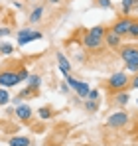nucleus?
Here are the masks:
<instances>
[{"instance_id":"nucleus-21","label":"nucleus","mask_w":138,"mask_h":146,"mask_svg":"<svg viewBox=\"0 0 138 146\" xmlns=\"http://www.w3.org/2000/svg\"><path fill=\"white\" fill-rule=\"evenodd\" d=\"M10 93H8V89H2L0 87V107H4V105H8L10 103Z\"/></svg>"},{"instance_id":"nucleus-28","label":"nucleus","mask_w":138,"mask_h":146,"mask_svg":"<svg viewBox=\"0 0 138 146\" xmlns=\"http://www.w3.org/2000/svg\"><path fill=\"white\" fill-rule=\"evenodd\" d=\"M59 89H61V93H67V91H69V85H67V83H61V87H59Z\"/></svg>"},{"instance_id":"nucleus-7","label":"nucleus","mask_w":138,"mask_h":146,"mask_svg":"<svg viewBox=\"0 0 138 146\" xmlns=\"http://www.w3.org/2000/svg\"><path fill=\"white\" fill-rule=\"evenodd\" d=\"M42 38H44V32H36V30H30V28L20 30L18 36H16L18 46H26V44H30V42H34V40H42Z\"/></svg>"},{"instance_id":"nucleus-22","label":"nucleus","mask_w":138,"mask_h":146,"mask_svg":"<svg viewBox=\"0 0 138 146\" xmlns=\"http://www.w3.org/2000/svg\"><path fill=\"white\" fill-rule=\"evenodd\" d=\"M83 105H85V109H87L89 113H97V109H99V101H89V99H87Z\"/></svg>"},{"instance_id":"nucleus-31","label":"nucleus","mask_w":138,"mask_h":146,"mask_svg":"<svg viewBox=\"0 0 138 146\" xmlns=\"http://www.w3.org/2000/svg\"><path fill=\"white\" fill-rule=\"evenodd\" d=\"M136 142H138V134H136Z\"/></svg>"},{"instance_id":"nucleus-24","label":"nucleus","mask_w":138,"mask_h":146,"mask_svg":"<svg viewBox=\"0 0 138 146\" xmlns=\"http://www.w3.org/2000/svg\"><path fill=\"white\" fill-rule=\"evenodd\" d=\"M95 4H97L99 8H105V10H111V8H113V2H111V0H95Z\"/></svg>"},{"instance_id":"nucleus-15","label":"nucleus","mask_w":138,"mask_h":146,"mask_svg":"<svg viewBox=\"0 0 138 146\" xmlns=\"http://www.w3.org/2000/svg\"><path fill=\"white\" fill-rule=\"evenodd\" d=\"M8 146H32V140L28 136H12L8 138Z\"/></svg>"},{"instance_id":"nucleus-19","label":"nucleus","mask_w":138,"mask_h":146,"mask_svg":"<svg viewBox=\"0 0 138 146\" xmlns=\"http://www.w3.org/2000/svg\"><path fill=\"white\" fill-rule=\"evenodd\" d=\"M126 38H128L130 42H138V20H132V26H130Z\"/></svg>"},{"instance_id":"nucleus-23","label":"nucleus","mask_w":138,"mask_h":146,"mask_svg":"<svg viewBox=\"0 0 138 146\" xmlns=\"http://www.w3.org/2000/svg\"><path fill=\"white\" fill-rule=\"evenodd\" d=\"M18 77H20V81H28V77H30V71L26 69V65L18 67Z\"/></svg>"},{"instance_id":"nucleus-10","label":"nucleus","mask_w":138,"mask_h":146,"mask_svg":"<svg viewBox=\"0 0 138 146\" xmlns=\"http://www.w3.org/2000/svg\"><path fill=\"white\" fill-rule=\"evenodd\" d=\"M55 59H57V67H59V71L63 73L65 77L71 75V63H69L67 57H65V53H63V51H55Z\"/></svg>"},{"instance_id":"nucleus-9","label":"nucleus","mask_w":138,"mask_h":146,"mask_svg":"<svg viewBox=\"0 0 138 146\" xmlns=\"http://www.w3.org/2000/svg\"><path fill=\"white\" fill-rule=\"evenodd\" d=\"M105 44H107V48H111V49H120V46H122V38L116 36L115 32H111V30L107 28V32H105Z\"/></svg>"},{"instance_id":"nucleus-3","label":"nucleus","mask_w":138,"mask_h":146,"mask_svg":"<svg viewBox=\"0 0 138 146\" xmlns=\"http://www.w3.org/2000/svg\"><path fill=\"white\" fill-rule=\"evenodd\" d=\"M20 77H18V67H10L4 65V69H0V87L2 89H12L16 85H20Z\"/></svg>"},{"instance_id":"nucleus-32","label":"nucleus","mask_w":138,"mask_h":146,"mask_svg":"<svg viewBox=\"0 0 138 146\" xmlns=\"http://www.w3.org/2000/svg\"><path fill=\"white\" fill-rule=\"evenodd\" d=\"M136 105H138V101H136Z\"/></svg>"},{"instance_id":"nucleus-29","label":"nucleus","mask_w":138,"mask_h":146,"mask_svg":"<svg viewBox=\"0 0 138 146\" xmlns=\"http://www.w3.org/2000/svg\"><path fill=\"white\" fill-rule=\"evenodd\" d=\"M61 0H49V4H59Z\"/></svg>"},{"instance_id":"nucleus-27","label":"nucleus","mask_w":138,"mask_h":146,"mask_svg":"<svg viewBox=\"0 0 138 146\" xmlns=\"http://www.w3.org/2000/svg\"><path fill=\"white\" fill-rule=\"evenodd\" d=\"M10 34H12L10 28H0V36H10Z\"/></svg>"},{"instance_id":"nucleus-4","label":"nucleus","mask_w":138,"mask_h":146,"mask_svg":"<svg viewBox=\"0 0 138 146\" xmlns=\"http://www.w3.org/2000/svg\"><path fill=\"white\" fill-rule=\"evenodd\" d=\"M128 121H130V115L124 111V109H118V111H115L113 115H109V119H107V126L109 128H124L126 124H128Z\"/></svg>"},{"instance_id":"nucleus-30","label":"nucleus","mask_w":138,"mask_h":146,"mask_svg":"<svg viewBox=\"0 0 138 146\" xmlns=\"http://www.w3.org/2000/svg\"><path fill=\"white\" fill-rule=\"evenodd\" d=\"M134 12H136V14H138V6H136V8H134Z\"/></svg>"},{"instance_id":"nucleus-13","label":"nucleus","mask_w":138,"mask_h":146,"mask_svg":"<svg viewBox=\"0 0 138 146\" xmlns=\"http://www.w3.org/2000/svg\"><path fill=\"white\" fill-rule=\"evenodd\" d=\"M128 101H130V95H128V91H120V93H115V97H113V103H115L118 109H124V107L128 105Z\"/></svg>"},{"instance_id":"nucleus-2","label":"nucleus","mask_w":138,"mask_h":146,"mask_svg":"<svg viewBox=\"0 0 138 146\" xmlns=\"http://www.w3.org/2000/svg\"><path fill=\"white\" fill-rule=\"evenodd\" d=\"M128 87H130V77H128L126 71H116L105 81V89L109 93H113V95L120 93V91H126Z\"/></svg>"},{"instance_id":"nucleus-17","label":"nucleus","mask_w":138,"mask_h":146,"mask_svg":"<svg viewBox=\"0 0 138 146\" xmlns=\"http://www.w3.org/2000/svg\"><path fill=\"white\" fill-rule=\"evenodd\" d=\"M53 117V109L51 107H40L38 109V119L40 121H49Z\"/></svg>"},{"instance_id":"nucleus-1","label":"nucleus","mask_w":138,"mask_h":146,"mask_svg":"<svg viewBox=\"0 0 138 146\" xmlns=\"http://www.w3.org/2000/svg\"><path fill=\"white\" fill-rule=\"evenodd\" d=\"M105 32H107V28L105 26H93L89 30H85L83 32V36H81V44H83V48L89 49V51H97V49L103 48V44H105Z\"/></svg>"},{"instance_id":"nucleus-18","label":"nucleus","mask_w":138,"mask_h":146,"mask_svg":"<svg viewBox=\"0 0 138 146\" xmlns=\"http://www.w3.org/2000/svg\"><path fill=\"white\" fill-rule=\"evenodd\" d=\"M34 95H38V93H34V91H32V89H30V87H26V89H22V91H20V93H18V95H16V97L12 99V101H14V103H18V105H20V101H22V99L34 97Z\"/></svg>"},{"instance_id":"nucleus-11","label":"nucleus","mask_w":138,"mask_h":146,"mask_svg":"<svg viewBox=\"0 0 138 146\" xmlns=\"http://www.w3.org/2000/svg\"><path fill=\"white\" fill-rule=\"evenodd\" d=\"M138 6V0H122L120 2V16H130Z\"/></svg>"},{"instance_id":"nucleus-14","label":"nucleus","mask_w":138,"mask_h":146,"mask_svg":"<svg viewBox=\"0 0 138 146\" xmlns=\"http://www.w3.org/2000/svg\"><path fill=\"white\" fill-rule=\"evenodd\" d=\"M44 14H46V8H44V6H36V8L32 10L30 18H28V22H30V24H38V22H42Z\"/></svg>"},{"instance_id":"nucleus-16","label":"nucleus","mask_w":138,"mask_h":146,"mask_svg":"<svg viewBox=\"0 0 138 146\" xmlns=\"http://www.w3.org/2000/svg\"><path fill=\"white\" fill-rule=\"evenodd\" d=\"M89 91H91L89 83H85V81H79V85H77V89H75L77 97H79V99H87V95H89Z\"/></svg>"},{"instance_id":"nucleus-20","label":"nucleus","mask_w":138,"mask_h":146,"mask_svg":"<svg viewBox=\"0 0 138 146\" xmlns=\"http://www.w3.org/2000/svg\"><path fill=\"white\" fill-rule=\"evenodd\" d=\"M0 53H2V55H12V53H14V46H12L10 42H2V44H0Z\"/></svg>"},{"instance_id":"nucleus-25","label":"nucleus","mask_w":138,"mask_h":146,"mask_svg":"<svg viewBox=\"0 0 138 146\" xmlns=\"http://www.w3.org/2000/svg\"><path fill=\"white\" fill-rule=\"evenodd\" d=\"M99 97H101L99 89H91V91H89V95H87V99H89V101H99Z\"/></svg>"},{"instance_id":"nucleus-12","label":"nucleus","mask_w":138,"mask_h":146,"mask_svg":"<svg viewBox=\"0 0 138 146\" xmlns=\"http://www.w3.org/2000/svg\"><path fill=\"white\" fill-rule=\"evenodd\" d=\"M26 87H30L34 93H40V89H42V75H38V73L30 75V77H28V83H26Z\"/></svg>"},{"instance_id":"nucleus-8","label":"nucleus","mask_w":138,"mask_h":146,"mask_svg":"<svg viewBox=\"0 0 138 146\" xmlns=\"http://www.w3.org/2000/svg\"><path fill=\"white\" fill-rule=\"evenodd\" d=\"M14 115H16L20 121L30 122V121H32V117H34V111H32V107H30V105H24V103H20V105L16 107Z\"/></svg>"},{"instance_id":"nucleus-26","label":"nucleus","mask_w":138,"mask_h":146,"mask_svg":"<svg viewBox=\"0 0 138 146\" xmlns=\"http://www.w3.org/2000/svg\"><path fill=\"white\" fill-rule=\"evenodd\" d=\"M130 89H138V73L130 77Z\"/></svg>"},{"instance_id":"nucleus-5","label":"nucleus","mask_w":138,"mask_h":146,"mask_svg":"<svg viewBox=\"0 0 138 146\" xmlns=\"http://www.w3.org/2000/svg\"><path fill=\"white\" fill-rule=\"evenodd\" d=\"M118 55L124 63H138V44H122Z\"/></svg>"},{"instance_id":"nucleus-6","label":"nucleus","mask_w":138,"mask_h":146,"mask_svg":"<svg viewBox=\"0 0 138 146\" xmlns=\"http://www.w3.org/2000/svg\"><path fill=\"white\" fill-rule=\"evenodd\" d=\"M132 20H134L132 16H120V18H118V20H116L109 30H111V32H115L116 36H120V38L124 40V38H126V34H128V30H130V26H132Z\"/></svg>"}]
</instances>
